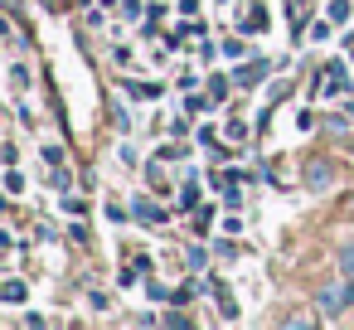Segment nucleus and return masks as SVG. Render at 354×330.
<instances>
[{
    "label": "nucleus",
    "mask_w": 354,
    "mask_h": 330,
    "mask_svg": "<svg viewBox=\"0 0 354 330\" xmlns=\"http://www.w3.org/2000/svg\"><path fill=\"white\" fill-rule=\"evenodd\" d=\"M315 306H320V315H325V320L344 315V311L354 306V277H344V282H330V286H320V291H315Z\"/></svg>",
    "instance_id": "nucleus-1"
},
{
    "label": "nucleus",
    "mask_w": 354,
    "mask_h": 330,
    "mask_svg": "<svg viewBox=\"0 0 354 330\" xmlns=\"http://www.w3.org/2000/svg\"><path fill=\"white\" fill-rule=\"evenodd\" d=\"M330 180H335L330 161H306V190H330Z\"/></svg>",
    "instance_id": "nucleus-2"
},
{
    "label": "nucleus",
    "mask_w": 354,
    "mask_h": 330,
    "mask_svg": "<svg viewBox=\"0 0 354 330\" xmlns=\"http://www.w3.org/2000/svg\"><path fill=\"white\" fill-rule=\"evenodd\" d=\"M325 73H330V78H325L320 88H325V93H339V88H344V64H330Z\"/></svg>",
    "instance_id": "nucleus-3"
},
{
    "label": "nucleus",
    "mask_w": 354,
    "mask_h": 330,
    "mask_svg": "<svg viewBox=\"0 0 354 330\" xmlns=\"http://www.w3.org/2000/svg\"><path fill=\"white\" fill-rule=\"evenodd\" d=\"M339 272H344V277H354V238L339 248Z\"/></svg>",
    "instance_id": "nucleus-4"
},
{
    "label": "nucleus",
    "mask_w": 354,
    "mask_h": 330,
    "mask_svg": "<svg viewBox=\"0 0 354 330\" xmlns=\"http://www.w3.org/2000/svg\"><path fill=\"white\" fill-rule=\"evenodd\" d=\"M267 73V64H248V68H238V83H257Z\"/></svg>",
    "instance_id": "nucleus-5"
},
{
    "label": "nucleus",
    "mask_w": 354,
    "mask_h": 330,
    "mask_svg": "<svg viewBox=\"0 0 354 330\" xmlns=\"http://www.w3.org/2000/svg\"><path fill=\"white\" fill-rule=\"evenodd\" d=\"M0 296H6V301H25V282H6V286H0Z\"/></svg>",
    "instance_id": "nucleus-6"
},
{
    "label": "nucleus",
    "mask_w": 354,
    "mask_h": 330,
    "mask_svg": "<svg viewBox=\"0 0 354 330\" xmlns=\"http://www.w3.org/2000/svg\"><path fill=\"white\" fill-rule=\"evenodd\" d=\"M136 219H156V223H160V219H165V214H160V209H156V204H146V199H136Z\"/></svg>",
    "instance_id": "nucleus-7"
},
{
    "label": "nucleus",
    "mask_w": 354,
    "mask_h": 330,
    "mask_svg": "<svg viewBox=\"0 0 354 330\" xmlns=\"http://www.w3.org/2000/svg\"><path fill=\"white\" fill-rule=\"evenodd\" d=\"M185 262H189V267H194V272H199V267H204V262H209V253H204V248H189V257H185Z\"/></svg>",
    "instance_id": "nucleus-8"
},
{
    "label": "nucleus",
    "mask_w": 354,
    "mask_h": 330,
    "mask_svg": "<svg viewBox=\"0 0 354 330\" xmlns=\"http://www.w3.org/2000/svg\"><path fill=\"white\" fill-rule=\"evenodd\" d=\"M218 6H228V0H218Z\"/></svg>",
    "instance_id": "nucleus-9"
}]
</instances>
